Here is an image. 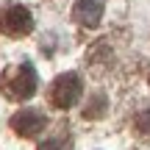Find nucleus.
<instances>
[{
    "label": "nucleus",
    "mask_w": 150,
    "mask_h": 150,
    "mask_svg": "<svg viewBox=\"0 0 150 150\" xmlns=\"http://www.w3.org/2000/svg\"><path fill=\"white\" fill-rule=\"evenodd\" d=\"M81 95H83V83H81V78L75 72L59 75L53 81V86H50V103L56 108H72L81 100Z\"/></svg>",
    "instance_id": "obj_1"
},
{
    "label": "nucleus",
    "mask_w": 150,
    "mask_h": 150,
    "mask_svg": "<svg viewBox=\"0 0 150 150\" xmlns=\"http://www.w3.org/2000/svg\"><path fill=\"white\" fill-rule=\"evenodd\" d=\"M3 89L8 92L14 100H28V97H33V92H36V72H33V67L31 64L14 67V70L6 75Z\"/></svg>",
    "instance_id": "obj_2"
},
{
    "label": "nucleus",
    "mask_w": 150,
    "mask_h": 150,
    "mask_svg": "<svg viewBox=\"0 0 150 150\" xmlns=\"http://www.w3.org/2000/svg\"><path fill=\"white\" fill-rule=\"evenodd\" d=\"M0 28H3L8 36H25L33 28V17H31V11H28L25 6H11V8H6L3 17H0Z\"/></svg>",
    "instance_id": "obj_3"
},
{
    "label": "nucleus",
    "mask_w": 150,
    "mask_h": 150,
    "mask_svg": "<svg viewBox=\"0 0 150 150\" xmlns=\"http://www.w3.org/2000/svg\"><path fill=\"white\" fill-rule=\"evenodd\" d=\"M45 125H47V120H45V114L36 111V108H22V111H17L14 117H11V128L20 136H36Z\"/></svg>",
    "instance_id": "obj_4"
},
{
    "label": "nucleus",
    "mask_w": 150,
    "mask_h": 150,
    "mask_svg": "<svg viewBox=\"0 0 150 150\" xmlns=\"http://www.w3.org/2000/svg\"><path fill=\"white\" fill-rule=\"evenodd\" d=\"M103 17V0H75L72 6V20L78 25L95 28Z\"/></svg>",
    "instance_id": "obj_5"
},
{
    "label": "nucleus",
    "mask_w": 150,
    "mask_h": 150,
    "mask_svg": "<svg viewBox=\"0 0 150 150\" xmlns=\"http://www.w3.org/2000/svg\"><path fill=\"white\" fill-rule=\"evenodd\" d=\"M136 131L150 136V111H139L136 114Z\"/></svg>",
    "instance_id": "obj_6"
},
{
    "label": "nucleus",
    "mask_w": 150,
    "mask_h": 150,
    "mask_svg": "<svg viewBox=\"0 0 150 150\" xmlns=\"http://www.w3.org/2000/svg\"><path fill=\"white\" fill-rule=\"evenodd\" d=\"M39 150H70V145L64 139H47V142L39 145Z\"/></svg>",
    "instance_id": "obj_7"
}]
</instances>
